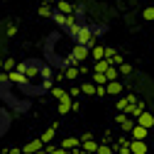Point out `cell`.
Segmentation results:
<instances>
[{
  "label": "cell",
  "instance_id": "obj_1",
  "mask_svg": "<svg viewBox=\"0 0 154 154\" xmlns=\"http://www.w3.org/2000/svg\"><path fill=\"white\" fill-rule=\"evenodd\" d=\"M22 81L15 88L20 91L25 98H39L44 93H51L54 88V69L44 59H25L17 64Z\"/></svg>",
  "mask_w": 154,
  "mask_h": 154
},
{
  "label": "cell",
  "instance_id": "obj_2",
  "mask_svg": "<svg viewBox=\"0 0 154 154\" xmlns=\"http://www.w3.org/2000/svg\"><path fill=\"white\" fill-rule=\"evenodd\" d=\"M73 47H76V42H73V37H69L66 32H61V29H54L51 34H47V39H44V61L51 66V69H59V71H64V69H69V66H73Z\"/></svg>",
  "mask_w": 154,
  "mask_h": 154
},
{
  "label": "cell",
  "instance_id": "obj_3",
  "mask_svg": "<svg viewBox=\"0 0 154 154\" xmlns=\"http://www.w3.org/2000/svg\"><path fill=\"white\" fill-rule=\"evenodd\" d=\"M12 83H10V73H0V103H5L8 108H12V112H27L29 110V100L27 98H17L12 93Z\"/></svg>",
  "mask_w": 154,
  "mask_h": 154
},
{
  "label": "cell",
  "instance_id": "obj_4",
  "mask_svg": "<svg viewBox=\"0 0 154 154\" xmlns=\"http://www.w3.org/2000/svg\"><path fill=\"white\" fill-rule=\"evenodd\" d=\"M88 56H91V49H88V47L76 44V47H73V56H71V59H73V66H81Z\"/></svg>",
  "mask_w": 154,
  "mask_h": 154
},
{
  "label": "cell",
  "instance_id": "obj_5",
  "mask_svg": "<svg viewBox=\"0 0 154 154\" xmlns=\"http://www.w3.org/2000/svg\"><path fill=\"white\" fill-rule=\"evenodd\" d=\"M115 122H118V125L122 127V132H127V134L132 132V127H134V125H137V120H132L127 112H118V115H115Z\"/></svg>",
  "mask_w": 154,
  "mask_h": 154
},
{
  "label": "cell",
  "instance_id": "obj_6",
  "mask_svg": "<svg viewBox=\"0 0 154 154\" xmlns=\"http://www.w3.org/2000/svg\"><path fill=\"white\" fill-rule=\"evenodd\" d=\"M10 122H12V115L8 108H0V137H5V132L10 130Z\"/></svg>",
  "mask_w": 154,
  "mask_h": 154
},
{
  "label": "cell",
  "instance_id": "obj_7",
  "mask_svg": "<svg viewBox=\"0 0 154 154\" xmlns=\"http://www.w3.org/2000/svg\"><path fill=\"white\" fill-rule=\"evenodd\" d=\"M134 103H137V98H134V95L130 93V95H122V98L118 100V112H127Z\"/></svg>",
  "mask_w": 154,
  "mask_h": 154
},
{
  "label": "cell",
  "instance_id": "obj_8",
  "mask_svg": "<svg viewBox=\"0 0 154 154\" xmlns=\"http://www.w3.org/2000/svg\"><path fill=\"white\" fill-rule=\"evenodd\" d=\"M130 154H149L147 142H142V140H130Z\"/></svg>",
  "mask_w": 154,
  "mask_h": 154
},
{
  "label": "cell",
  "instance_id": "obj_9",
  "mask_svg": "<svg viewBox=\"0 0 154 154\" xmlns=\"http://www.w3.org/2000/svg\"><path fill=\"white\" fill-rule=\"evenodd\" d=\"M147 137H149V130L142 127V125H134L132 132H130V140H142V142H147Z\"/></svg>",
  "mask_w": 154,
  "mask_h": 154
},
{
  "label": "cell",
  "instance_id": "obj_10",
  "mask_svg": "<svg viewBox=\"0 0 154 154\" xmlns=\"http://www.w3.org/2000/svg\"><path fill=\"white\" fill-rule=\"evenodd\" d=\"M39 149H44V142L37 137V140H32V142H27V144L22 147V154H37Z\"/></svg>",
  "mask_w": 154,
  "mask_h": 154
},
{
  "label": "cell",
  "instance_id": "obj_11",
  "mask_svg": "<svg viewBox=\"0 0 154 154\" xmlns=\"http://www.w3.org/2000/svg\"><path fill=\"white\" fill-rule=\"evenodd\" d=\"M73 98H71V95H66V98H61L59 100V105H56V110H59V115H66V112H71L73 110Z\"/></svg>",
  "mask_w": 154,
  "mask_h": 154
},
{
  "label": "cell",
  "instance_id": "obj_12",
  "mask_svg": "<svg viewBox=\"0 0 154 154\" xmlns=\"http://www.w3.org/2000/svg\"><path fill=\"white\" fill-rule=\"evenodd\" d=\"M56 12H61V15H76V5H71L69 0H59V3H56Z\"/></svg>",
  "mask_w": 154,
  "mask_h": 154
},
{
  "label": "cell",
  "instance_id": "obj_13",
  "mask_svg": "<svg viewBox=\"0 0 154 154\" xmlns=\"http://www.w3.org/2000/svg\"><path fill=\"white\" fill-rule=\"evenodd\" d=\"M137 125H142V127H147V130H152L154 127V115L149 112V110H144L140 118H137Z\"/></svg>",
  "mask_w": 154,
  "mask_h": 154
},
{
  "label": "cell",
  "instance_id": "obj_14",
  "mask_svg": "<svg viewBox=\"0 0 154 154\" xmlns=\"http://www.w3.org/2000/svg\"><path fill=\"white\" fill-rule=\"evenodd\" d=\"M59 147H64L66 152H73V149H79V147H81V137H66V140H61Z\"/></svg>",
  "mask_w": 154,
  "mask_h": 154
},
{
  "label": "cell",
  "instance_id": "obj_15",
  "mask_svg": "<svg viewBox=\"0 0 154 154\" xmlns=\"http://www.w3.org/2000/svg\"><path fill=\"white\" fill-rule=\"evenodd\" d=\"M56 127H59V125H56V122H54L51 127H47V130L42 132V137H39V140H42L44 144H51V142H54V137H56Z\"/></svg>",
  "mask_w": 154,
  "mask_h": 154
},
{
  "label": "cell",
  "instance_id": "obj_16",
  "mask_svg": "<svg viewBox=\"0 0 154 154\" xmlns=\"http://www.w3.org/2000/svg\"><path fill=\"white\" fill-rule=\"evenodd\" d=\"M105 91H108V95H122V91H125V86H122L120 81H108V86H105Z\"/></svg>",
  "mask_w": 154,
  "mask_h": 154
},
{
  "label": "cell",
  "instance_id": "obj_17",
  "mask_svg": "<svg viewBox=\"0 0 154 154\" xmlns=\"http://www.w3.org/2000/svg\"><path fill=\"white\" fill-rule=\"evenodd\" d=\"M91 59H93V64H95V61H103V59H105V47H103V44H95V47L91 49Z\"/></svg>",
  "mask_w": 154,
  "mask_h": 154
},
{
  "label": "cell",
  "instance_id": "obj_18",
  "mask_svg": "<svg viewBox=\"0 0 154 154\" xmlns=\"http://www.w3.org/2000/svg\"><path fill=\"white\" fill-rule=\"evenodd\" d=\"M142 112H144V103H140V100H137V103H134V105H132V108L127 110V115H130L132 120H137V118H140Z\"/></svg>",
  "mask_w": 154,
  "mask_h": 154
},
{
  "label": "cell",
  "instance_id": "obj_19",
  "mask_svg": "<svg viewBox=\"0 0 154 154\" xmlns=\"http://www.w3.org/2000/svg\"><path fill=\"white\" fill-rule=\"evenodd\" d=\"M110 66H112V64H110L108 59H103V61H95V64H91V69H93L95 73H105V71H108Z\"/></svg>",
  "mask_w": 154,
  "mask_h": 154
},
{
  "label": "cell",
  "instance_id": "obj_20",
  "mask_svg": "<svg viewBox=\"0 0 154 154\" xmlns=\"http://www.w3.org/2000/svg\"><path fill=\"white\" fill-rule=\"evenodd\" d=\"M64 76H66V81H76L81 76V71H79V66H69V69H64Z\"/></svg>",
  "mask_w": 154,
  "mask_h": 154
},
{
  "label": "cell",
  "instance_id": "obj_21",
  "mask_svg": "<svg viewBox=\"0 0 154 154\" xmlns=\"http://www.w3.org/2000/svg\"><path fill=\"white\" fill-rule=\"evenodd\" d=\"M91 81H93L95 86H108V76H105V73H95V71H93V73H91Z\"/></svg>",
  "mask_w": 154,
  "mask_h": 154
},
{
  "label": "cell",
  "instance_id": "obj_22",
  "mask_svg": "<svg viewBox=\"0 0 154 154\" xmlns=\"http://www.w3.org/2000/svg\"><path fill=\"white\" fill-rule=\"evenodd\" d=\"M51 95H54L56 100H61V98H66V95H69V91L61 88V86H54V88H51Z\"/></svg>",
  "mask_w": 154,
  "mask_h": 154
},
{
  "label": "cell",
  "instance_id": "obj_23",
  "mask_svg": "<svg viewBox=\"0 0 154 154\" xmlns=\"http://www.w3.org/2000/svg\"><path fill=\"white\" fill-rule=\"evenodd\" d=\"M0 69H3L5 73H10V71L17 69V61H15V59H3V66H0Z\"/></svg>",
  "mask_w": 154,
  "mask_h": 154
},
{
  "label": "cell",
  "instance_id": "obj_24",
  "mask_svg": "<svg viewBox=\"0 0 154 154\" xmlns=\"http://www.w3.org/2000/svg\"><path fill=\"white\" fill-rule=\"evenodd\" d=\"M81 93H86V95H95V83H93V81L81 83Z\"/></svg>",
  "mask_w": 154,
  "mask_h": 154
},
{
  "label": "cell",
  "instance_id": "obj_25",
  "mask_svg": "<svg viewBox=\"0 0 154 154\" xmlns=\"http://www.w3.org/2000/svg\"><path fill=\"white\" fill-rule=\"evenodd\" d=\"M105 76H108V81H118V79H120V71H118V66H110V69L105 71Z\"/></svg>",
  "mask_w": 154,
  "mask_h": 154
},
{
  "label": "cell",
  "instance_id": "obj_26",
  "mask_svg": "<svg viewBox=\"0 0 154 154\" xmlns=\"http://www.w3.org/2000/svg\"><path fill=\"white\" fill-rule=\"evenodd\" d=\"M142 17H144L147 22H152V20H154V5H147V8L142 10Z\"/></svg>",
  "mask_w": 154,
  "mask_h": 154
},
{
  "label": "cell",
  "instance_id": "obj_27",
  "mask_svg": "<svg viewBox=\"0 0 154 154\" xmlns=\"http://www.w3.org/2000/svg\"><path fill=\"white\" fill-rule=\"evenodd\" d=\"M47 147V154H69L64 147H54V144H44Z\"/></svg>",
  "mask_w": 154,
  "mask_h": 154
},
{
  "label": "cell",
  "instance_id": "obj_28",
  "mask_svg": "<svg viewBox=\"0 0 154 154\" xmlns=\"http://www.w3.org/2000/svg\"><path fill=\"white\" fill-rule=\"evenodd\" d=\"M39 15H42V17H54V10H51L49 5H42V8H39Z\"/></svg>",
  "mask_w": 154,
  "mask_h": 154
},
{
  "label": "cell",
  "instance_id": "obj_29",
  "mask_svg": "<svg viewBox=\"0 0 154 154\" xmlns=\"http://www.w3.org/2000/svg\"><path fill=\"white\" fill-rule=\"evenodd\" d=\"M98 154H115V147H110V144H100V147H98Z\"/></svg>",
  "mask_w": 154,
  "mask_h": 154
},
{
  "label": "cell",
  "instance_id": "obj_30",
  "mask_svg": "<svg viewBox=\"0 0 154 154\" xmlns=\"http://www.w3.org/2000/svg\"><path fill=\"white\" fill-rule=\"evenodd\" d=\"M118 71H120V76H130L132 73V66L130 64H122V66H118Z\"/></svg>",
  "mask_w": 154,
  "mask_h": 154
},
{
  "label": "cell",
  "instance_id": "obj_31",
  "mask_svg": "<svg viewBox=\"0 0 154 154\" xmlns=\"http://www.w3.org/2000/svg\"><path fill=\"white\" fill-rule=\"evenodd\" d=\"M110 64H112V66H122L125 61H122V56H120V54H115V56H112V61H110Z\"/></svg>",
  "mask_w": 154,
  "mask_h": 154
},
{
  "label": "cell",
  "instance_id": "obj_32",
  "mask_svg": "<svg viewBox=\"0 0 154 154\" xmlns=\"http://www.w3.org/2000/svg\"><path fill=\"white\" fill-rule=\"evenodd\" d=\"M79 93H81V86H71V88H69V95H71V98H76Z\"/></svg>",
  "mask_w": 154,
  "mask_h": 154
},
{
  "label": "cell",
  "instance_id": "obj_33",
  "mask_svg": "<svg viewBox=\"0 0 154 154\" xmlns=\"http://www.w3.org/2000/svg\"><path fill=\"white\" fill-rule=\"evenodd\" d=\"M115 54H118V51H115V49H110V47H105V59H108V61H112V56H115Z\"/></svg>",
  "mask_w": 154,
  "mask_h": 154
},
{
  "label": "cell",
  "instance_id": "obj_34",
  "mask_svg": "<svg viewBox=\"0 0 154 154\" xmlns=\"http://www.w3.org/2000/svg\"><path fill=\"white\" fill-rule=\"evenodd\" d=\"M15 34H17V27L10 25V27H8V37H15Z\"/></svg>",
  "mask_w": 154,
  "mask_h": 154
},
{
  "label": "cell",
  "instance_id": "obj_35",
  "mask_svg": "<svg viewBox=\"0 0 154 154\" xmlns=\"http://www.w3.org/2000/svg\"><path fill=\"white\" fill-rule=\"evenodd\" d=\"M37 154H47V147H44V149H39V152H37Z\"/></svg>",
  "mask_w": 154,
  "mask_h": 154
},
{
  "label": "cell",
  "instance_id": "obj_36",
  "mask_svg": "<svg viewBox=\"0 0 154 154\" xmlns=\"http://www.w3.org/2000/svg\"><path fill=\"white\" fill-rule=\"evenodd\" d=\"M149 3H152V5H154V0H149Z\"/></svg>",
  "mask_w": 154,
  "mask_h": 154
}]
</instances>
